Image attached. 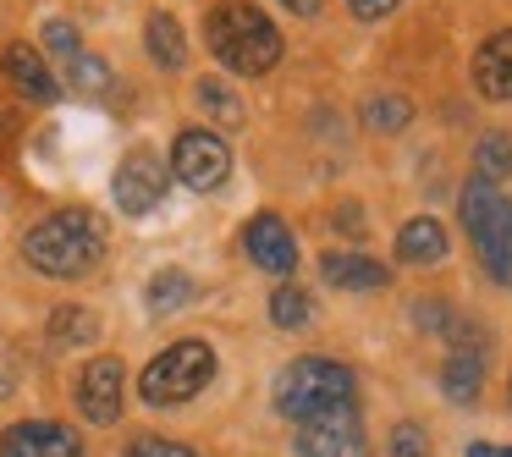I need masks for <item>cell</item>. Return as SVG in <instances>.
Here are the masks:
<instances>
[{"instance_id":"obj_1","label":"cell","mask_w":512,"mask_h":457,"mask_svg":"<svg viewBox=\"0 0 512 457\" xmlns=\"http://www.w3.org/2000/svg\"><path fill=\"white\" fill-rule=\"evenodd\" d=\"M23 254L39 276H56V281L89 276L105 254V226L89 210H56L23 237Z\"/></svg>"},{"instance_id":"obj_2","label":"cell","mask_w":512,"mask_h":457,"mask_svg":"<svg viewBox=\"0 0 512 457\" xmlns=\"http://www.w3.org/2000/svg\"><path fill=\"white\" fill-rule=\"evenodd\" d=\"M210 50L237 72V78H265L281 61V34L259 6L248 0H226L210 12Z\"/></svg>"},{"instance_id":"obj_3","label":"cell","mask_w":512,"mask_h":457,"mask_svg":"<svg viewBox=\"0 0 512 457\" xmlns=\"http://www.w3.org/2000/svg\"><path fill=\"white\" fill-rule=\"evenodd\" d=\"M358 402V380L336 358H298L276 375V408L287 419H325V413H347Z\"/></svg>"},{"instance_id":"obj_4","label":"cell","mask_w":512,"mask_h":457,"mask_svg":"<svg viewBox=\"0 0 512 457\" xmlns=\"http://www.w3.org/2000/svg\"><path fill=\"white\" fill-rule=\"evenodd\" d=\"M463 226H468V243H474V254L485 259V270L496 281L512 276V204L496 193V182L485 177H468L463 188Z\"/></svg>"},{"instance_id":"obj_5","label":"cell","mask_w":512,"mask_h":457,"mask_svg":"<svg viewBox=\"0 0 512 457\" xmlns=\"http://www.w3.org/2000/svg\"><path fill=\"white\" fill-rule=\"evenodd\" d=\"M210 380H215V347L199 342V336H188V342H171L166 353L144 369L138 386H144V402H155V408H177V402L199 397Z\"/></svg>"},{"instance_id":"obj_6","label":"cell","mask_w":512,"mask_h":457,"mask_svg":"<svg viewBox=\"0 0 512 457\" xmlns=\"http://www.w3.org/2000/svg\"><path fill=\"white\" fill-rule=\"evenodd\" d=\"M171 171H177L188 188L215 193L226 177H232V149H226V138L193 127V133H182L177 144H171Z\"/></svg>"},{"instance_id":"obj_7","label":"cell","mask_w":512,"mask_h":457,"mask_svg":"<svg viewBox=\"0 0 512 457\" xmlns=\"http://www.w3.org/2000/svg\"><path fill=\"white\" fill-rule=\"evenodd\" d=\"M166 188H171V166H160L149 149H133V155L116 166V182H111V193H116V210H127V215H149V210H160V199H166Z\"/></svg>"},{"instance_id":"obj_8","label":"cell","mask_w":512,"mask_h":457,"mask_svg":"<svg viewBox=\"0 0 512 457\" xmlns=\"http://www.w3.org/2000/svg\"><path fill=\"white\" fill-rule=\"evenodd\" d=\"M298 452L303 457H369V441L358 430L353 408H347V413H325V419H303Z\"/></svg>"},{"instance_id":"obj_9","label":"cell","mask_w":512,"mask_h":457,"mask_svg":"<svg viewBox=\"0 0 512 457\" xmlns=\"http://www.w3.org/2000/svg\"><path fill=\"white\" fill-rule=\"evenodd\" d=\"M0 457H83L78 430L50 419H23L0 435Z\"/></svg>"},{"instance_id":"obj_10","label":"cell","mask_w":512,"mask_h":457,"mask_svg":"<svg viewBox=\"0 0 512 457\" xmlns=\"http://www.w3.org/2000/svg\"><path fill=\"white\" fill-rule=\"evenodd\" d=\"M243 248L259 270H270V276H287V270L298 265V237H292V226L281 221V215H254V221L243 226Z\"/></svg>"},{"instance_id":"obj_11","label":"cell","mask_w":512,"mask_h":457,"mask_svg":"<svg viewBox=\"0 0 512 457\" xmlns=\"http://www.w3.org/2000/svg\"><path fill=\"white\" fill-rule=\"evenodd\" d=\"M78 408L94 424H116L122 419V364L116 358H94L78 375Z\"/></svg>"},{"instance_id":"obj_12","label":"cell","mask_w":512,"mask_h":457,"mask_svg":"<svg viewBox=\"0 0 512 457\" xmlns=\"http://www.w3.org/2000/svg\"><path fill=\"white\" fill-rule=\"evenodd\" d=\"M474 89L485 94V100H512V28H501V34H490L485 45H479L474 56Z\"/></svg>"},{"instance_id":"obj_13","label":"cell","mask_w":512,"mask_h":457,"mask_svg":"<svg viewBox=\"0 0 512 457\" xmlns=\"http://www.w3.org/2000/svg\"><path fill=\"white\" fill-rule=\"evenodd\" d=\"M6 78H12V89L23 94V100H34V105H50L61 94V83L50 78V67H45V56L39 50H28V45H12L6 50Z\"/></svg>"},{"instance_id":"obj_14","label":"cell","mask_w":512,"mask_h":457,"mask_svg":"<svg viewBox=\"0 0 512 457\" xmlns=\"http://www.w3.org/2000/svg\"><path fill=\"white\" fill-rule=\"evenodd\" d=\"M320 276L342 292H380L391 281L386 265H375V259H364V254H325Z\"/></svg>"},{"instance_id":"obj_15","label":"cell","mask_w":512,"mask_h":457,"mask_svg":"<svg viewBox=\"0 0 512 457\" xmlns=\"http://www.w3.org/2000/svg\"><path fill=\"white\" fill-rule=\"evenodd\" d=\"M397 254L408 259V265H441V259H446V226L430 221V215L408 221L397 232Z\"/></svg>"},{"instance_id":"obj_16","label":"cell","mask_w":512,"mask_h":457,"mask_svg":"<svg viewBox=\"0 0 512 457\" xmlns=\"http://www.w3.org/2000/svg\"><path fill=\"white\" fill-rule=\"evenodd\" d=\"M479 380H485V358L468 353V347H457V353L446 358V369H441L446 397H452V402H474L479 397Z\"/></svg>"},{"instance_id":"obj_17","label":"cell","mask_w":512,"mask_h":457,"mask_svg":"<svg viewBox=\"0 0 512 457\" xmlns=\"http://www.w3.org/2000/svg\"><path fill=\"white\" fill-rule=\"evenodd\" d=\"M149 56L160 61L166 72H177L182 61H188V39H182V28H177V17H166V12H155L149 17Z\"/></svg>"},{"instance_id":"obj_18","label":"cell","mask_w":512,"mask_h":457,"mask_svg":"<svg viewBox=\"0 0 512 457\" xmlns=\"http://www.w3.org/2000/svg\"><path fill=\"white\" fill-rule=\"evenodd\" d=\"M193 292H199V287H193L188 270H160V276L149 281L144 298H149V309H155V314H171V309H182V303H188Z\"/></svg>"},{"instance_id":"obj_19","label":"cell","mask_w":512,"mask_h":457,"mask_svg":"<svg viewBox=\"0 0 512 457\" xmlns=\"http://www.w3.org/2000/svg\"><path fill=\"white\" fill-rule=\"evenodd\" d=\"M100 336V320H94L89 309H56L50 314V342L56 347H83Z\"/></svg>"},{"instance_id":"obj_20","label":"cell","mask_w":512,"mask_h":457,"mask_svg":"<svg viewBox=\"0 0 512 457\" xmlns=\"http://www.w3.org/2000/svg\"><path fill=\"white\" fill-rule=\"evenodd\" d=\"M364 122L375 127V133H402V127L413 122V105L402 100V94H375V100L364 105Z\"/></svg>"},{"instance_id":"obj_21","label":"cell","mask_w":512,"mask_h":457,"mask_svg":"<svg viewBox=\"0 0 512 457\" xmlns=\"http://www.w3.org/2000/svg\"><path fill=\"white\" fill-rule=\"evenodd\" d=\"M270 320H276L281 331L309 325V292H303V287H276V292H270Z\"/></svg>"},{"instance_id":"obj_22","label":"cell","mask_w":512,"mask_h":457,"mask_svg":"<svg viewBox=\"0 0 512 457\" xmlns=\"http://www.w3.org/2000/svg\"><path fill=\"white\" fill-rule=\"evenodd\" d=\"M512 171V144L501 133H490V138H479V171L474 177H485V182H501Z\"/></svg>"},{"instance_id":"obj_23","label":"cell","mask_w":512,"mask_h":457,"mask_svg":"<svg viewBox=\"0 0 512 457\" xmlns=\"http://www.w3.org/2000/svg\"><path fill=\"white\" fill-rule=\"evenodd\" d=\"M199 105L215 116V122H226V127L243 122V105H237V94H226L221 83H199Z\"/></svg>"},{"instance_id":"obj_24","label":"cell","mask_w":512,"mask_h":457,"mask_svg":"<svg viewBox=\"0 0 512 457\" xmlns=\"http://www.w3.org/2000/svg\"><path fill=\"white\" fill-rule=\"evenodd\" d=\"M105 78H111V67H105V61H94V56H72V89H78V94H100V89H105Z\"/></svg>"},{"instance_id":"obj_25","label":"cell","mask_w":512,"mask_h":457,"mask_svg":"<svg viewBox=\"0 0 512 457\" xmlns=\"http://www.w3.org/2000/svg\"><path fill=\"white\" fill-rule=\"evenodd\" d=\"M45 45L50 50H56V56H78V28H72L67 23V17H50V23H45Z\"/></svg>"},{"instance_id":"obj_26","label":"cell","mask_w":512,"mask_h":457,"mask_svg":"<svg viewBox=\"0 0 512 457\" xmlns=\"http://www.w3.org/2000/svg\"><path fill=\"white\" fill-rule=\"evenodd\" d=\"M391 452L397 457H430V441H424L419 424H397V430H391Z\"/></svg>"},{"instance_id":"obj_27","label":"cell","mask_w":512,"mask_h":457,"mask_svg":"<svg viewBox=\"0 0 512 457\" xmlns=\"http://www.w3.org/2000/svg\"><path fill=\"white\" fill-rule=\"evenodd\" d=\"M127 457H199V452H188V446H177V441H155V435H144V441L127 446Z\"/></svg>"},{"instance_id":"obj_28","label":"cell","mask_w":512,"mask_h":457,"mask_svg":"<svg viewBox=\"0 0 512 457\" xmlns=\"http://www.w3.org/2000/svg\"><path fill=\"white\" fill-rule=\"evenodd\" d=\"M353 6V17H364V23H380V17H391L402 6V0H347Z\"/></svg>"},{"instance_id":"obj_29","label":"cell","mask_w":512,"mask_h":457,"mask_svg":"<svg viewBox=\"0 0 512 457\" xmlns=\"http://www.w3.org/2000/svg\"><path fill=\"white\" fill-rule=\"evenodd\" d=\"M413 325H424V331H441V325H446V309H441V303H419V309H413Z\"/></svg>"},{"instance_id":"obj_30","label":"cell","mask_w":512,"mask_h":457,"mask_svg":"<svg viewBox=\"0 0 512 457\" xmlns=\"http://www.w3.org/2000/svg\"><path fill=\"white\" fill-rule=\"evenodd\" d=\"M281 6H287L292 17H314V12L325 6V0H281Z\"/></svg>"},{"instance_id":"obj_31","label":"cell","mask_w":512,"mask_h":457,"mask_svg":"<svg viewBox=\"0 0 512 457\" xmlns=\"http://www.w3.org/2000/svg\"><path fill=\"white\" fill-rule=\"evenodd\" d=\"M12 138H17V122L6 111H0V155H6V149H12Z\"/></svg>"},{"instance_id":"obj_32","label":"cell","mask_w":512,"mask_h":457,"mask_svg":"<svg viewBox=\"0 0 512 457\" xmlns=\"http://www.w3.org/2000/svg\"><path fill=\"white\" fill-rule=\"evenodd\" d=\"M468 457H512V446H485V441H474V446H468Z\"/></svg>"}]
</instances>
